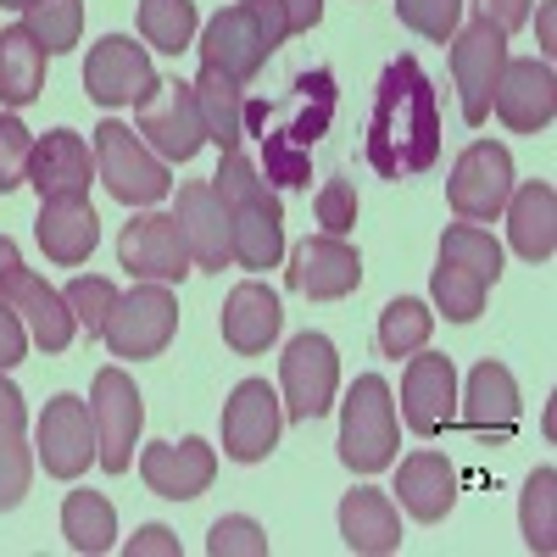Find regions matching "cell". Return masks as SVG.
I'll return each instance as SVG.
<instances>
[{
  "mask_svg": "<svg viewBox=\"0 0 557 557\" xmlns=\"http://www.w3.org/2000/svg\"><path fill=\"white\" fill-rule=\"evenodd\" d=\"M441 157V107L435 84L412 57H396L380 78L374 117H368V162L385 178H412Z\"/></svg>",
  "mask_w": 557,
  "mask_h": 557,
  "instance_id": "6da1fadb",
  "label": "cell"
},
{
  "mask_svg": "<svg viewBox=\"0 0 557 557\" xmlns=\"http://www.w3.org/2000/svg\"><path fill=\"white\" fill-rule=\"evenodd\" d=\"M212 190L228 218V251H235V262L251 273L278 268V257H285V207L268 190V178H257L251 157H240V146L223 151Z\"/></svg>",
  "mask_w": 557,
  "mask_h": 557,
  "instance_id": "7a4b0ae2",
  "label": "cell"
},
{
  "mask_svg": "<svg viewBox=\"0 0 557 557\" xmlns=\"http://www.w3.org/2000/svg\"><path fill=\"white\" fill-rule=\"evenodd\" d=\"M330 117H335V78L330 73H301L296 78V101L285 112V123H273L262 112V162H268V178L273 184H312V146L330 134Z\"/></svg>",
  "mask_w": 557,
  "mask_h": 557,
  "instance_id": "3957f363",
  "label": "cell"
},
{
  "mask_svg": "<svg viewBox=\"0 0 557 557\" xmlns=\"http://www.w3.org/2000/svg\"><path fill=\"white\" fill-rule=\"evenodd\" d=\"M96 173L107 184V196H117L123 207H157L173 178H168V162L139 139L134 128L123 123H96Z\"/></svg>",
  "mask_w": 557,
  "mask_h": 557,
  "instance_id": "277c9868",
  "label": "cell"
},
{
  "mask_svg": "<svg viewBox=\"0 0 557 557\" xmlns=\"http://www.w3.org/2000/svg\"><path fill=\"white\" fill-rule=\"evenodd\" d=\"M396 401L380 374H362L341 412V462L351 474H380L396 457Z\"/></svg>",
  "mask_w": 557,
  "mask_h": 557,
  "instance_id": "5b68a950",
  "label": "cell"
},
{
  "mask_svg": "<svg viewBox=\"0 0 557 557\" xmlns=\"http://www.w3.org/2000/svg\"><path fill=\"white\" fill-rule=\"evenodd\" d=\"M173 330H178V301H173V290L157 285V278H139L128 296L112 301L101 341L112 346V357H134V362H139V357L168 351Z\"/></svg>",
  "mask_w": 557,
  "mask_h": 557,
  "instance_id": "8992f818",
  "label": "cell"
},
{
  "mask_svg": "<svg viewBox=\"0 0 557 557\" xmlns=\"http://www.w3.org/2000/svg\"><path fill=\"white\" fill-rule=\"evenodd\" d=\"M278 380H285V418L296 424H312L335 407V385H341V357H335V341L330 335H296L278 357Z\"/></svg>",
  "mask_w": 557,
  "mask_h": 557,
  "instance_id": "52a82bcc",
  "label": "cell"
},
{
  "mask_svg": "<svg viewBox=\"0 0 557 557\" xmlns=\"http://www.w3.org/2000/svg\"><path fill=\"white\" fill-rule=\"evenodd\" d=\"M134 134L162 157V162H190L207 146V128H201V107H196V89L190 84H157L134 112Z\"/></svg>",
  "mask_w": 557,
  "mask_h": 557,
  "instance_id": "ba28073f",
  "label": "cell"
},
{
  "mask_svg": "<svg viewBox=\"0 0 557 557\" xmlns=\"http://www.w3.org/2000/svg\"><path fill=\"white\" fill-rule=\"evenodd\" d=\"M507 196H513V157H507V146L474 139V146L457 157L451 178H446L451 212H457L462 223H491V218H502Z\"/></svg>",
  "mask_w": 557,
  "mask_h": 557,
  "instance_id": "9c48e42d",
  "label": "cell"
},
{
  "mask_svg": "<svg viewBox=\"0 0 557 557\" xmlns=\"http://www.w3.org/2000/svg\"><path fill=\"white\" fill-rule=\"evenodd\" d=\"M502 67H507V34H496L480 17L451 34V78H457V101H462V123L469 128L491 117V89Z\"/></svg>",
  "mask_w": 557,
  "mask_h": 557,
  "instance_id": "30bf717a",
  "label": "cell"
},
{
  "mask_svg": "<svg viewBox=\"0 0 557 557\" xmlns=\"http://www.w3.org/2000/svg\"><path fill=\"white\" fill-rule=\"evenodd\" d=\"M89 418H96V446H101V469L123 474L134 462V441L139 424H146V407H139V391L123 368H101L96 391H89Z\"/></svg>",
  "mask_w": 557,
  "mask_h": 557,
  "instance_id": "8fae6325",
  "label": "cell"
},
{
  "mask_svg": "<svg viewBox=\"0 0 557 557\" xmlns=\"http://www.w3.org/2000/svg\"><path fill=\"white\" fill-rule=\"evenodd\" d=\"M84 89L96 107H139L157 89L146 45H134L128 34H107L84 62Z\"/></svg>",
  "mask_w": 557,
  "mask_h": 557,
  "instance_id": "7c38bea8",
  "label": "cell"
},
{
  "mask_svg": "<svg viewBox=\"0 0 557 557\" xmlns=\"http://www.w3.org/2000/svg\"><path fill=\"white\" fill-rule=\"evenodd\" d=\"M401 418L412 435H441L457 418V368L446 351H412L401 374Z\"/></svg>",
  "mask_w": 557,
  "mask_h": 557,
  "instance_id": "4fadbf2b",
  "label": "cell"
},
{
  "mask_svg": "<svg viewBox=\"0 0 557 557\" xmlns=\"http://www.w3.org/2000/svg\"><path fill=\"white\" fill-rule=\"evenodd\" d=\"M39 462H45V474H57V480H78L89 469V457H101L96 446V418H89V401L78 396H57V401H45V418H39Z\"/></svg>",
  "mask_w": 557,
  "mask_h": 557,
  "instance_id": "5bb4252c",
  "label": "cell"
},
{
  "mask_svg": "<svg viewBox=\"0 0 557 557\" xmlns=\"http://www.w3.org/2000/svg\"><path fill=\"white\" fill-rule=\"evenodd\" d=\"M278 430H285V407L268 391V380H246L235 385L223 407V457L235 462H262L278 446Z\"/></svg>",
  "mask_w": 557,
  "mask_h": 557,
  "instance_id": "9a60e30c",
  "label": "cell"
},
{
  "mask_svg": "<svg viewBox=\"0 0 557 557\" xmlns=\"http://www.w3.org/2000/svg\"><path fill=\"white\" fill-rule=\"evenodd\" d=\"M117 262L134 273V278H157V285H178L190 273V251H184V235H178V218L173 212H139L123 240H117Z\"/></svg>",
  "mask_w": 557,
  "mask_h": 557,
  "instance_id": "2e32d148",
  "label": "cell"
},
{
  "mask_svg": "<svg viewBox=\"0 0 557 557\" xmlns=\"http://www.w3.org/2000/svg\"><path fill=\"white\" fill-rule=\"evenodd\" d=\"M457 401H462V424L480 446H502L519 435V385L502 362H480Z\"/></svg>",
  "mask_w": 557,
  "mask_h": 557,
  "instance_id": "e0dca14e",
  "label": "cell"
},
{
  "mask_svg": "<svg viewBox=\"0 0 557 557\" xmlns=\"http://www.w3.org/2000/svg\"><path fill=\"white\" fill-rule=\"evenodd\" d=\"M268 57H273V45L262 39V28H257L246 0H240V7H228V12H218L207 23V34H201V67H218L235 84L257 78L268 67Z\"/></svg>",
  "mask_w": 557,
  "mask_h": 557,
  "instance_id": "ac0fdd59",
  "label": "cell"
},
{
  "mask_svg": "<svg viewBox=\"0 0 557 557\" xmlns=\"http://www.w3.org/2000/svg\"><path fill=\"white\" fill-rule=\"evenodd\" d=\"M173 218H178L184 251H190V268L223 273L228 262H235V251H228V218H223V201H218V190H212V178L184 184Z\"/></svg>",
  "mask_w": 557,
  "mask_h": 557,
  "instance_id": "d6986e66",
  "label": "cell"
},
{
  "mask_svg": "<svg viewBox=\"0 0 557 557\" xmlns=\"http://www.w3.org/2000/svg\"><path fill=\"white\" fill-rule=\"evenodd\" d=\"M0 301L17 307V318L28 323V341H34V346H45V351H67V346H73L78 318L67 312V296L51 290L39 273L12 268L7 278H0Z\"/></svg>",
  "mask_w": 557,
  "mask_h": 557,
  "instance_id": "ffe728a7",
  "label": "cell"
},
{
  "mask_svg": "<svg viewBox=\"0 0 557 557\" xmlns=\"http://www.w3.org/2000/svg\"><path fill=\"white\" fill-rule=\"evenodd\" d=\"M362 285V257L341 240V235H312L296 246L290 257V290L312 296V301H341Z\"/></svg>",
  "mask_w": 557,
  "mask_h": 557,
  "instance_id": "44dd1931",
  "label": "cell"
},
{
  "mask_svg": "<svg viewBox=\"0 0 557 557\" xmlns=\"http://www.w3.org/2000/svg\"><path fill=\"white\" fill-rule=\"evenodd\" d=\"M491 107L507 128L519 134H541L557 117V78L546 62H507L496 89H491Z\"/></svg>",
  "mask_w": 557,
  "mask_h": 557,
  "instance_id": "7402d4cb",
  "label": "cell"
},
{
  "mask_svg": "<svg viewBox=\"0 0 557 557\" xmlns=\"http://www.w3.org/2000/svg\"><path fill=\"white\" fill-rule=\"evenodd\" d=\"M139 474H146V485L157 491V496H168V502H190V496H201L207 485H212V474H218V457H212V446L207 441H157V446H146V457H139Z\"/></svg>",
  "mask_w": 557,
  "mask_h": 557,
  "instance_id": "603a6c76",
  "label": "cell"
},
{
  "mask_svg": "<svg viewBox=\"0 0 557 557\" xmlns=\"http://www.w3.org/2000/svg\"><path fill=\"white\" fill-rule=\"evenodd\" d=\"M28 184L39 190V201H84L89 196V146L73 128H51L45 139H34Z\"/></svg>",
  "mask_w": 557,
  "mask_h": 557,
  "instance_id": "cb8c5ba5",
  "label": "cell"
},
{
  "mask_svg": "<svg viewBox=\"0 0 557 557\" xmlns=\"http://www.w3.org/2000/svg\"><path fill=\"white\" fill-rule=\"evenodd\" d=\"M278 323H285V307H278V296L268 285L246 278V285L228 290V301H223V341H228V351H240V357L268 351L278 341Z\"/></svg>",
  "mask_w": 557,
  "mask_h": 557,
  "instance_id": "d4e9b609",
  "label": "cell"
},
{
  "mask_svg": "<svg viewBox=\"0 0 557 557\" xmlns=\"http://www.w3.org/2000/svg\"><path fill=\"white\" fill-rule=\"evenodd\" d=\"M396 496L407 507V519L418 524H441L457 502V469L441 457V451H412L396 474Z\"/></svg>",
  "mask_w": 557,
  "mask_h": 557,
  "instance_id": "484cf974",
  "label": "cell"
},
{
  "mask_svg": "<svg viewBox=\"0 0 557 557\" xmlns=\"http://www.w3.org/2000/svg\"><path fill=\"white\" fill-rule=\"evenodd\" d=\"M341 541L357 552V557H385L401 546V513L385 491H346L341 502Z\"/></svg>",
  "mask_w": 557,
  "mask_h": 557,
  "instance_id": "4316f807",
  "label": "cell"
},
{
  "mask_svg": "<svg viewBox=\"0 0 557 557\" xmlns=\"http://www.w3.org/2000/svg\"><path fill=\"white\" fill-rule=\"evenodd\" d=\"M34 235H39V246H45L51 262L78 268V262H89V251H96V240H101V218H96V207H89V196L84 201H45Z\"/></svg>",
  "mask_w": 557,
  "mask_h": 557,
  "instance_id": "83f0119b",
  "label": "cell"
},
{
  "mask_svg": "<svg viewBox=\"0 0 557 557\" xmlns=\"http://www.w3.org/2000/svg\"><path fill=\"white\" fill-rule=\"evenodd\" d=\"M507 235L524 262H552L557 251V190L552 184H524L519 196H507Z\"/></svg>",
  "mask_w": 557,
  "mask_h": 557,
  "instance_id": "f1b7e54d",
  "label": "cell"
},
{
  "mask_svg": "<svg viewBox=\"0 0 557 557\" xmlns=\"http://www.w3.org/2000/svg\"><path fill=\"white\" fill-rule=\"evenodd\" d=\"M45 89V45L17 23V28H0V107L23 112L28 101H39Z\"/></svg>",
  "mask_w": 557,
  "mask_h": 557,
  "instance_id": "f546056e",
  "label": "cell"
},
{
  "mask_svg": "<svg viewBox=\"0 0 557 557\" xmlns=\"http://www.w3.org/2000/svg\"><path fill=\"white\" fill-rule=\"evenodd\" d=\"M196 89V107H201V128L218 151H235L240 134H246V89L218 73V67H201V78L190 84Z\"/></svg>",
  "mask_w": 557,
  "mask_h": 557,
  "instance_id": "4dcf8cb0",
  "label": "cell"
},
{
  "mask_svg": "<svg viewBox=\"0 0 557 557\" xmlns=\"http://www.w3.org/2000/svg\"><path fill=\"white\" fill-rule=\"evenodd\" d=\"M62 535L73 552H89V557H101L117 546V513H112V502L101 491H73L62 502Z\"/></svg>",
  "mask_w": 557,
  "mask_h": 557,
  "instance_id": "1f68e13d",
  "label": "cell"
},
{
  "mask_svg": "<svg viewBox=\"0 0 557 557\" xmlns=\"http://www.w3.org/2000/svg\"><path fill=\"white\" fill-rule=\"evenodd\" d=\"M139 34L157 51L178 57L196 39V0H139Z\"/></svg>",
  "mask_w": 557,
  "mask_h": 557,
  "instance_id": "d6a6232c",
  "label": "cell"
},
{
  "mask_svg": "<svg viewBox=\"0 0 557 557\" xmlns=\"http://www.w3.org/2000/svg\"><path fill=\"white\" fill-rule=\"evenodd\" d=\"M430 330H435V312H430L424 301L401 296V301H391V307L380 312V351L401 362V357H412V351L430 346Z\"/></svg>",
  "mask_w": 557,
  "mask_h": 557,
  "instance_id": "836d02e7",
  "label": "cell"
},
{
  "mask_svg": "<svg viewBox=\"0 0 557 557\" xmlns=\"http://www.w3.org/2000/svg\"><path fill=\"white\" fill-rule=\"evenodd\" d=\"M519 524H524V541L530 552H557V474L552 469H535L530 485H524V502H519Z\"/></svg>",
  "mask_w": 557,
  "mask_h": 557,
  "instance_id": "e575fe53",
  "label": "cell"
},
{
  "mask_svg": "<svg viewBox=\"0 0 557 557\" xmlns=\"http://www.w3.org/2000/svg\"><path fill=\"white\" fill-rule=\"evenodd\" d=\"M441 257L457 262V268H469L480 285H496V278H502V246L485 235L480 223H457V228H446V235H441Z\"/></svg>",
  "mask_w": 557,
  "mask_h": 557,
  "instance_id": "d590c367",
  "label": "cell"
},
{
  "mask_svg": "<svg viewBox=\"0 0 557 557\" xmlns=\"http://www.w3.org/2000/svg\"><path fill=\"white\" fill-rule=\"evenodd\" d=\"M430 290H435V307L451 318V323H474L480 312H485V290L491 285H480V278L469 273V268H457V262H435V278H430Z\"/></svg>",
  "mask_w": 557,
  "mask_h": 557,
  "instance_id": "8d00e7d4",
  "label": "cell"
},
{
  "mask_svg": "<svg viewBox=\"0 0 557 557\" xmlns=\"http://www.w3.org/2000/svg\"><path fill=\"white\" fill-rule=\"evenodd\" d=\"M23 28L45 45V57L73 51V45H78V28H84V0H39V7L23 12Z\"/></svg>",
  "mask_w": 557,
  "mask_h": 557,
  "instance_id": "74e56055",
  "label": "cell"
},
{
  "mask_svg": "<svg viewBox=\"0 0 557 557\" xmlns=\"http://www.w3.org/2000/svg\"><path fill=\"white\" fill-rule=\"evenodd\" d=\"M246 7H251V17H257V28L273 51L296 34H312L318 17H323V0H246Z\"/></svg>",
  "mask_w": 557,
  "mask_h": 557,
  "instance_id": "f35d334b",
  "label": "cell"
},
{
  "mask_svg": "<svg viewBox=\"0 0 557 557\" xmlns=\"http://www.w3.org/2000/svg\"><path fill=\"white\" fill-rule=\"evenodd\" d=\"M62 296H67V312L78 318V330H84L89 341H101L107 312H112V301H117L112 278H73V285H67Z\"/></svg>",
  "mask_w": 557,
  "mask_h": 557,
  "instance_id": "ab89813d",
  "label": "cell"
},
{
  "mask_svg": "<svg viewBox=\"0 0 557 557\" xmlns=\"http://www.w3.org/2000/svg\"><path fill=\"white\" fill-rule=\"evenodd\" d=\"M28 157H34V134L23 128L17 112L0 117V196L28 184Z\"/></svg>",
  "mask_w": 557,
  "mask_h": 557,
  "instance_id": "60d3db41",
  "label": "cell"
},
{
  "mask_svg": "<svg viewBox=\"0 0 557 557\" xmlns=\"http://www.w3.org/2000/svg\"><path fill=\"white\" fill-rule=\"evenodd\" d=\"M396 17L412 28V34H424V39H451L457 34V17H462V0H396Z\"/></svg>",
  "mask_w": 557,
  "mask_h": 557,
  "instance_id": "b9f144b4",
  "label": "cell"
},
{
  "mask_svg": "<svg viewBox=\"0 0 557 557\" xmlns=\"http://www.w3.org/2000/svg\"><path fill=\"white\" fill-rule=\"evenodd\" d=\"M28 480H34V457L23 446V435H0V513L28 496Z\"/></svg>",
  "mask_w": 557,
  "mask_h": 557,
  "instance_id": "7bdbcfd3",
  "label": "cell"
},
{
  "mask_svg": "<svg viewBox=\"0 0 557 557\" xmlns=\"http://www.w3.org/2000/svg\"><path fill=\"white\" fill-rule=\"evenodd\" d=\"M312 212H318V228H323V235H341V240H346L351 228H357V190H351L346 178H330V184L318 190Z\"/></svg>",
  "mask_w": 557,
  "mask_h": 557,
  "instance_id": "ee69618b",
  "label": "cell"
},
{
  "mask_svg": "<svg viewBox=\"0 0 557 557\" xmlns=\"http://www.w3.org/2000/svg\"><path fill=\"white\" fill-rule=\"evenodd\" d=\"M207 552L212 557H268V535L251 519H218L207 535Z\"/></svg>",
  "mask_w": 557,
  "mask_h": 557,
  "instance_id": "f6af8a7d",
  "label": "cell"
},
{
  "mask_svg": "<svg viewBox=\"0 0 557 557\" xmlns=\"http://www.w3.org/2000/svg\"><path fill=\"white\" fill-rule=\"evenodd\" d=\"M23 351H28V330H23V318H17V307H12V301H0V374H7V368H17V362H23Z\"/></svg>",
  "mask_w": 557,
  "mask_h": 557,
  "instance_id": "bcb514c9",
  "label": "cell"
},
{
  "mask_svg": "<svg viewBox=\"0 0 557 557\" xmlns=\"http://www.w3.org/2000/svg\"><path fill=\"white\" fill-rule=\"evenodd\" d=\"M480 23H491L496 34H519L530 23V0H474Z\"/></svg>",
  "mask_w": 557,
  "mask_h": 557,
  "instance_id": "7dc6e473",
  "label": "cell"
},
{
  "mask_svg": "<svg viewBox=\"0 0 557 557\" xmlns=\"http://www.w3.org/2000/svg\"><path fill=\"white\" fill-rule=\"evenodd\" d=\"M146 552H157V557H178V541H173V530H162V524H146L134 541H128V557H146Z\"/></svg>",
  "mask_w": 557,
  "mask_h": 557,
  "instance_id": "c3c4849f",
  "label": "cell"
},
{
  "mask_svg": "<svg viewBox=\"0 0 557 557\" xmlns=\"http://www.w3.org/2000/svg\"><path fill=\"white\" fill-rule=\"evenodd\" d=\"M23 418H28L23 391L12 380H0V435H23Z\"/></svg>",
  "mask_w": 557,
  "mask_h": 557,
  "instance_id": "681fc988",
  "label": "cell"
},
{
  "mask_svg": "<svg viewBox=\"0 0 557 557\" xmlns=\"http://www.w3.org/2000/svg\"><path fill=\"white\" fill-rule=\"evenodd\" d=\"M12 268H23V257H17V246H12L7 235H0V278H7Z\"/></svg>",
  "mask_w": 557,
  "mask_h": 557,
  "instance_id": "f907efd6",
  "label": "cell"
},
{
  "mask_svg": "<svg viewBox=\"0 0 557 557\" xmlns=\"http://www.w3.org/2000/svg\"><path fill=\"white\" fill-rule=\"evenodd\" d=\"M541 39H546V51H557L552 45V7H541Z\"/></svg>",
  "mask_w": 557,
  "mask_h": 557,
  "instance_id": "816d5d0a",
  "label": "cell"
},
{
  "mask_svg": "<svg viewBox=\"0 0 557 557\" xmlns=\"http://www.w3.org/2000/svg\"><path fill=\"white\" fill-rule=\"evenodd\" d=\"M0 7H12V12H28V7H39V0H0Z\"/></svg>",
  "mask_w": 557,
  "mask_h": 557,
  "instance_id": "f5cc1de1",
  "label": "cell"
}]
</instances>
